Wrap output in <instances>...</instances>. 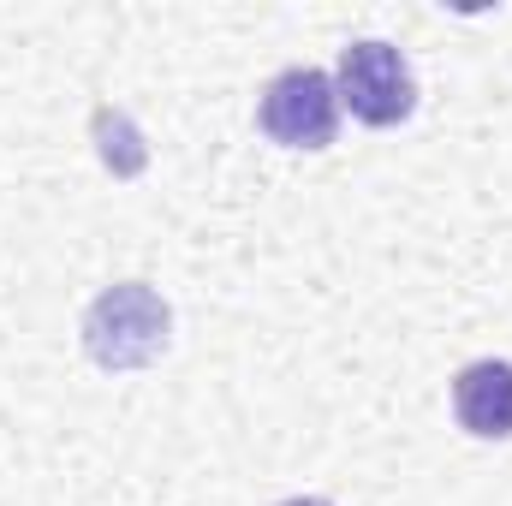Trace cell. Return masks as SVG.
<instances>
[{
  "label": "cell",
  "mask_w": 512,
  "mask_h": 506,
  "mask_svg": "<svg viewBox=\"0 0 512 506\" xmlns=\"http://www.w3.org/2000/svg\"><path fill=\"white\" fill-rule=\"evenodd\" d=\"M340 102L352 108V120L364 126H399L417 108V78L411 60L393 42H352L340 54V78H334Z\"/></svg>",
  "instance_id": "cell-2"
},
{
  "label": "cell",
  "mask_w": 512,
  "mask_h": 506,
  "mask_svg": "<svg viewBox=\"0 0 512 506\" xmlns=\"http://www.w3.org/2000/svg\"><path fill=\"white\" fill-rule=\"evenodd\" d=\"M286 506H334V501H316V495H298V501H286Z\"/></svg>",
  "instance_id": "cell-5"
},
{
  "label": "cell",
  "mask_w": 512,
  "mask_h": 506,
  "mask_svg": "<svg viewBox=\"0 0 512 506\" xmlns=\"http://www.w3.org/2000/svg\"><path fill=\"white\" fill-rule=\"evenodd\" d=\"M84 346L102 370H143L167 346V304L149 286H108L84 316Z\"/></svg>",
  "instance_id": "cell-1"
},
{
  "label": "cell",
  "mask_w": 512,
  "mask_h": 506,
  "mask_svg": "<svg viewBox=\"0 0 512 506\" xmlns=\"http://www.w3.org/2000/svg\"><path fill=\"white\" fill-rule=\"evenodd\" d=\"M453 417L477 441H507L512 435V364H501V358L465 364L459 381H453Z\"/></svg>",
  "instance_id": "cell-4"
},
{
  "label": "cell",
  "mask_w": 512,
  "mask_h": 506,
  "mask_svg": "<svg viewBox=\"0 0 512 506\" xmlns=\"http://www.w3.org/2000/svg\"><path fill=\"white\" fill-rule=\"evenodd\" d=\"M262 131L286 149H328L340 131V90L316 66H292L262 96Z\"/></svg>",
  "instance_id": "cell-3"
}]
</instances>
